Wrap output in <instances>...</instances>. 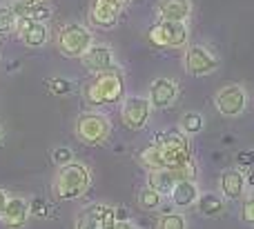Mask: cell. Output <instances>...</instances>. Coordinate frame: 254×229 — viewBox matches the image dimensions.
Here are the masks:
<instances>
[{"mask_svg":"<svg viewBox=\"0 0 254 229\" xmlns=\"http://www.w3.org/2000/svg\"><path fill=\"white\" fill-rule=\"evenodd\" d=\"M92 187V169L85 163H69L58 167L56 181H54V196L58 200H76L85 196Z\"/></svg>","mask_w":254,"mask_h":229,"instance_id":"obj_1","label":"cell"},{"mask_svg":"<svg viewBox=\"0 0 254 229\" xmlns=\"http://www.w3.org/2000/svg\"><path fill=\"white\" fill-rule=\"evenodd\" d=\"M125 93V83H123V74L116 67L107 71L96 74L89 85L85 87V100L89 105H112L119 102Z\"/></svg>","mask_w":254,"mask_h":229,"instance_id":"obj_2","label":"cell"},{"mask_svg":"<svg viewBox=\"0 0 254 229\" xmlns=\"http://www.w3.org/2000/svg\"><path fill=\"white\" fill-rule=\"evenodd\" d=\"M58 51L67 58H83L85 51L94 45V34L89 27L80 25V22H67L58 31Z\"/></svg>","mask_w":254,"mask_h":229,"instance_id":"obj_3","label":"cell"},{"mask_svg":"<svg viewBox=\"0 0 254 229\" xmlns=\"http://www.w3.org/2000/svg\"><path fill=\"white\" fill-rule=\"evenodd\" d=\"M74 132L78 136L80 142L85 145H103L107 142L112 134V123L105 114H98V111H83V114L76 118V125H74Z\"/></svg>","mask_w":254,"mask_h":229,"instance_id":"obj_4","label":"cell"},{"mask_svg":"<svg viewBox=\"0 0 254 229\" xmlns=\"http://www.w3.org/2000/svg\"><path fill=\"white\" fill-rule=\"evenodd\" d=\"M147 38L154 47L163 49H181L188 45L190 29L185 22H172V20H158L152 29L147 31Z\"/></svg>","mask_w":254,"mask_h":229,"instance_id":"obj_5","label":"cell"},{"mask_svg":"<svg viewBox=\"0 0 254 229\" xmlns=\"http://www.w3.org/2000/svg\"><path fill=\"white\" fill-rule=\"evenodd\" d=\"M116 223H119L116 207H110L105 203H94L78 212L74 229H112Z\"/></svg>","mask_w":254,"mask_h":229,"instance_id":"obj_6","label":"cell"},{"mask_svg":"<svg viewBox=\"0 0 254 229\" xmlns=\"http://www.w3.org/2000/svg\"><path fill=\"white\" fill-rule=\"evenodd\" d=\"M214 107L223 118H237L246 111L248 107V93L241 85L232 83V85H225L216 92L214 96Z\"/></svg>","mask_w":254,"mask_h":229,"instance_id":"obj_7","label":"cell"},{"mask_svg":"<svg viewBox=\"0 0 254 229\" xmlns=\"http://www.w3.org/2000/svg\"><path fill=\"white\" fill-rule=\"evenodd\" d=\"M152 102L149 98L143 96H129L123 100L121 105V118H123V125L127 129H145L149 125V118H152Z\"/></svg>","mask_w":254,"mask_h":229,"instance_id":"obj_8","label":"cell"},{"mask_svg":"<svg viewBox=\"0 0 254 229\" xmlns=\"http://www.w3.org/2000/svg\"><path fill=\"white\" fill-rule=\"evenodd\" d=\"M183 62H185V71L192 76H210L219 69V56L212 53L205 45H190L185 49V56H183Z\"/></svg>","mask_w":254,"mask_h":229,"instance_id":"obj_9","label":"cell"},{"mask_svg":"<svg viewBox=\"0 0 254 229\" xmlns=\"http://www.w3.org/2000/svg\"><path fill=\"white\" fill-rule=\"evenodd\" d=\"M147 98L154 109H170L176 102V98H179V85L172 78H156L149 85Z\"/></svg>","mask_w":254,"mask_h":229,"instance_id":"obj_10","label":"cell"},{"mask_svg":"<svg viewBox=\"0 0 254 229\" xmlns=\"http://www.w3.org/2000/svg\"><path fill=\"white\" fill-rule=\"evenodd\" d=\"M123 4L116 2V0H92V7H89V20L94 27H103V29H110L112 25H116L121 11H123Z\"/></svg>","mask_w":254,"mask_h":229,"instance_id":"obj_11","label":"cell"},{"mask_svg":"<svg viewBox=\"0 0 254 229\" xmlns=\"http://www.w3.org/2000/svg\"><path fill=\"white\" fill-rule=\"evenodd\" d=\"M80 60H83L85 69L94 71V74H101V71H107V69H112V67H116L114 51H112V47H107V45H92Z\"/></svg>","mask_w":254,"mask_h":229,"instance_id":"obj_12","label":"cell"},{"mask_svg":"<svg viewBox=\"0 0 254 229\" xmlns=\"http://www.w3.org/2000/svg\"><path fill=\"white\" fill-rule=\"evenodd\" d=\"M0 221H2L4 229H25L27 221H29V203L20 196H11L7 200V207H4Z\"/></svg>","mask_w":254,"mask_h":229,"instance_id":"obj_13","label":"cell"},{"mask_svg":"<svg viewBox=\"0 0 254 229\" xmlns=\"http://www.w3.org/2000/svg\"><path fill=\"white\" fill-rule=\"evenodd\" d=\"M246 174L241 172L239 167H230V169H223L219 176V189H221V196L228 200H237L246 194Z\"/></svg>","mask_w":254,"mask_h":229,"instance_id":"obj_14","label":"cell"},{"mask_svg":"<svg viewBox=\"0 0 254 229\" xmlns=\"http://www.w3.org/2000/svg\"><path fill=\"white\" fill-rule=\"evenodd\" d=\"M158 20H172V22H185L192 13V2L190 0H158L156 2Z\"/></svg>","mask_w":254,"mask_h":229,"instance_id":"obj_15","label":"cell"},{"mask_svg":"<svg viewBox=\"0 0 254 229\" xmlns=\"http://www.w3.org/2000/svg\"><path fill=\"white\" fill-rule=\"evenodd\" d=\"M198 196H201V191H198L196 183L183 178V181H176L174 191H172L170 198H172V203H174L176 207L188 209V207H194V205L198 203Z\"/></svg>","mask_w":254,"mask_h":229,"instance_id":"obj_16","label":"cell"},{"mask_svg":"<svg viewBox=\"0 0 254 229\" xmlns=\"http://www.w3.org/2000/svg\"><path fill=\"white\" fill-rule=\"evenodd\" d=\"M176 181L179 178H176V174L172 169H149L147 174V185L163 196H172Z\"/></svg>","mask_w":254,"mask_h":229,"instance_id":"obj_17","label":"cell"},{"mask_svg":"<svg viewBox=\"0 0 254 229\" xmlns=\"http://www.w3.org/2000/svg\"><path fill=\"white\" fill-rule=\"evenodd\" d=\"M47 40H49V29H47L45 22H34L29 29L20 34V43L25 45V47H29V49L43 47Z\"/></svg>","mask_w":254,"mask_h":229,"instance_id":"obj_18","label":"cell"},{"mask_svg":"<svg viewBox=\"0 0 254 229\" xmlns=\"http://www.w3.org/2000/svg\"><path fill=\"white\" fill-rule=\"evenodd\" d=\"M196 207H198V212H201L203 216L214 218V216H221V214H223V209H225V200H223V196L207 191V194H201V196H198Z\"/></svg>","mask_w":254,"mask_h":229,"instance_id":"obj_19","label":"cell"},{"mask_svg":"<svg viewBox=\"0 0 254 229\" xmlns=\"http://www.w3.org/2000/svg\"><path fill=\"white\" fill-rule=\"evenodd\" d=\"M138 163L143 165L145 169H167L165 167V158H163V149L152 142L149 147H145L143 151L138 154Z\"/></svg>","mask_w":254,"mask_h":229,"instance_id":"obj_20","label":"cell"},{"mask_svg":"<svg viewBox=\"0 0 254 229\" xmlns=\"http://www.w3.org/2000/svg\"><path fill=\"white\" fill-rule=\"evenodd\" d=\"M163 198L165 196L163 194H158L156 189H152V187H143V189L138 191V207L143 209V212H156V209H161V205H163Z\"/></svg>","mask_w":254,"mask_h":229,"instance_id":"obj_21","label":"cell"},{"mask_svg":"<svg viewBox=\"0 0 254 229\" xmlns=\"http://www.w3.org/2000/svg\"><path fill=\"white\" fill-rule=\"evenodd\" d=\"M205 127V120H203V116L198 114V111H188V114L181 118V132L188 134V136H194V134H198L201 129Z\"/></svg>","mask_w":254,"mask_h":229,"instance_id":"obj_22","label":"cell"},{"mask_svg":"<svg viewBox=\"0 0 254 229\" xmlns=\"http://www.w3.org/2000/svg\"><path fill=\"white\" fill-rule=\"evenodd\" d=\"M156 229H188V218L181 212H167L158 218Z\"/></svg>","mask_w":254,"mask_h":229,"instance_id":"obj_23","label":"cell"},{"mask_svg":"<svg viewBox=\"0 0 254 229\" xmlns=\"http://www.w3.org/2000/svg\"><path fill=\"white\" fill-rule=\"evenodd\" d=\"M16 31V13L11 4H0V36H7Z\"/></svg>","mask_w":254,"mask_h":229,"instance_id":"obj_24","label":"cell"},{"mask_svg":"<svg viewBox=\"0 0 254 229\" xmlns=\"http://www.w3.org/2000/svg\"><path fill=\"white\" fill-rule=\"evenodd\" d=\"M52 163L56 167H65V165L74 163V151L69 147H54L52 149Z\"/></svg>","mask_w":254,"mask_h":229,"instance_id":"obj_25","label":"cell"},{"mask_svg":"<svg viewBox=\"0 0 254 229\" xmlns=\"http://www.w3.org/2000/svg\"><path fill=\"white\" fill-rule=\"evenodd\" d=\"M241 221L246 225H254V187L252 191L243 198V205H241Z\"/></svg>","mask_w":254,"mask_h":229,"instance_id":"obj_26","label":"cell"},{"mask_svg":"<svg viewBox=\"0 0 254 229\" xmlns=\"http://www.w3.org/2000/svg\"><path fill=\"white\" fill-rule=\"evenodd\" d=\"M47 87L52 89L56 96H67V93L71 92V83L67 78H61V76H56V78H49L47 80Z\"/></svg>","mask_w":254,"mask_h":229,"instance_id":"obj_27","label":"cell"},{"mask_svg":"<svg viewBox=\"0 0 254 229\" xmlns=\"http://www.w3.org/2000/svg\"><path fill=\"white\" fill-rule=\"evenodd\" d=\"M49 214V205H47V200L45 198H31L29 200V216H34V218H45Z\"/></svg>","mask_w":254,"mask_h":229,"instance_id":"obj_28","label":"cell"},{"mask_svg":"<svg viewBox=\"0 0 254 229\" xmlns=\"http://www.w3.org/2000/svg\"><path fill=\"white\" fill-rule=\"evenodd\" d=\"M237 163L241 167H254V151H241L237 156Z\"/></svg>","mask_w":254,"mask_h":229,"instance_id":"obj_29","label":"cell"},{"mask_svg":"<svg viewBox=\"0 0 254 229\" xmlns=\"http://www.w3.org/2000/svg\"><path fill=\"white\" fill-rule=\"evenodd\" d=\"M112 229H138V227H136L134 223H129V221H119Z\"/></svg>","mask_w":254,"mask_h":229,"instance_id":"obj_30","label":"cell"},{"mask_svg":"<svg viewBox=\"0 0 254 229\" xmlns=\"http://www.w3.org/2000/svg\"><path fill=\"white\" fill-rule=\"evenodd\" d=\"M7 200H9V196H7V191H4V189H0V216H2V212H4V207H7Z\"/></svg>","mask_w":254,"mask_h":229,"instance_id":"obj_31","label":"cell"},{"mask_svg":"<svg viewBox=\"0 0 254 229\" xmlns=\"http://www.w3.org/2000/svg\"><path fill=\"white\" fill-rule=\"evenodd\" d=\"M116 2H121V4H123V7H127V4H129L131 0H116Z\"/></svg>","mask_w":254,"mask_h":229,"instance_id":"obj_32","label":"cell"},{"mask_svg":"<svg viewBox=\"0 0 254 229\" xmlns=\"http://www.w3.org/2000/svg\"><path fill=\"white\" fill-rule=\"evenodd\" d=\"M2 136H4V129H2V127H0V140H2Z\"/></svg>","mask_w":254,"mask_h":229,"instance_id":"obj_33","label":"cell"},{"mask_svg":"<svg viewBox=\"0 0 254 229\" xmlns=\"http://www.w3.org/2000/svg\"><path fill=\"white\" fill-rule=\"evenodd\" d=\"M29 2H43V0H29Z\"/></svg>","mask_w":254,"mask_h":229,"instance_id":"obj_34","label":"cell"}]
</instances>
